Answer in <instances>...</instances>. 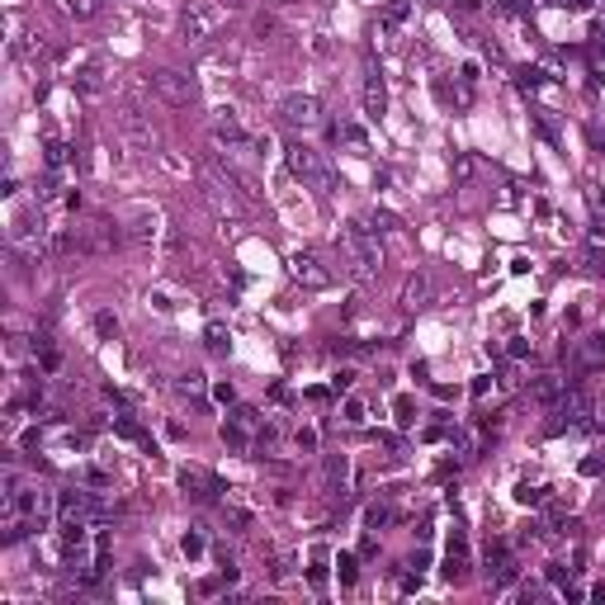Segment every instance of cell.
<instances>
[{"mask_svg":"<svg viewBox=\"0 0 605 605\" xmlns=\"http://www.w3.org/2000/svg\"><path fill=\"white\" fill-rule=\"evenodd\" d=\"M213 397H218L222 407H232V402H237V393H232V383H213Z\"/></svg>","mask_w":605,"mask_h":605,"instance_id":"40","label":"cell"},{"mask_svg":"<svg viewBox=\"0 0 605 605\" xmlns=\"http://www.w3.org/2000/svg\"><path fill=\"white\" fill-rule=\"evenodd\" d=\"M67 157H71V147H67V142H48V147H43V161H48V170H62V166H67Z\"/></svg>","mask_w":605,"mask_h":605,"instance_id":"23","label":"cell"},{"mask_svg":"<svg viewBox=\"0 0 605 605\" xmlns=\"http://www.w3.org/2000/svg\"><path fill=\"white\" fill-rule=\"evenodd\" d=\"M525 355H529V341H525V336H516V341H511V360H525Z\"/></svg>","mask_w":605,"mask_h":605,"instance_id":"43","label":"cell"},{"mask_svg":"<svg viewBox=\"0 0 605 605\" xmlns=\"http://www.w3.org/2000/svg\"><path fill=\"white\" fill-rule=\"evenodd\" d=\"M464 568H468V544H464V534H454V539H449V553H445V577L459 581Z\"/></svg>","mask_w":605,"mask_h":605,"instance_id":"17","label":"cell"},{"mask_svg":"<svg viewBox=\"0 0 605 605\" xmlns=\"http://www.w3.org/2000/svg\"><path fill=\"white\" fill-rule=\"evenodd\" d=\"M365 76H369V80H365V114H369V119H378V114L388 109V90H383V76L374 71V62H369Z\"/></svg>","mask_w":605,"mask_h":605,"instance_id":"16","label":"cell"},{"mask_svg":"<svg viewBox=\"0 0 605 605\" xmlns=\"http://www.w3.org/2000/svg\"><path fill=\"white\" fill-rule=\"evenodd\" d=\"M383 525H393V506H383V501H374V506H369L365 511V529L369 534H378V529Z\"/></svg>","mask_w":605,"mask_h":605,"instance_id":"21","label":"cell"},{"mask_svg":"<svg viewBox=\"0 0 605 605\" xmlns=\"http://www.w3.org/2000/svg\"><path fill=\"white\" fill-rule=\"evenodd\" d=\"M67 10H71L76 19H90V15L100 10V0H67Z\"/></svg>","mask_w":605,"mask_h":605,"instance_id":"34","label":"cell"},{"mask_svg":"<svg viewBox=\"0 0 605 605\" xmlns=\"http://www.w3.org/2000/svg\"><path fill=\"white\" fill-rule=\"evenodd\" d=\"M119 132L128 137L132 152H152V147H157V132H152V123H147L137 109H123V114H119Z\"/></svg>","mask_w":605,"mask_h":605,"instance_id":"10","label":"cell"},{"mask_svg":"<svg viewBox=\"0 0 605 605\" xmlns=\"http://www.w3.org/2000/svg\"><path fill=\"white\" fill-rule=\"evenodd\" d=\"M279 123L308 132V128L322 123V105H317L313 95H284V100H279Z\"/></svg>","mask_w":605,"mask_h":605,"instance_id":"7","label":"cell"},{"mask_svg":"<svg viewBox=\"0 0 605 605\" xmlns=\"http://www.w3.org/2000/svg\"><path fill=\"white\" fill-rule=\"evenodd\" d=\"M95 336H100V341H114V336H119V317L114 313H95Z\"/></svg>","mask_w":605,"mask_h":605,"instance_id":"27","label":"cell"},{"mask_svg":"<svg viewBox=\"0 0 605 605\" xmlns=\"http://www.w3.org/2000/svg\"><path fill=\"white\" fill-rule=\"evenodd\" d=\"M426 293H430V279H426V274H412V279H407V293H402V303H412V308H417Z\"/></svg>","mask_w":605,"mask_h":605,"instance_id":"24","label":"cell"},{"mask_svg":"<svg viewBox=\"0 0 605 605\" xmlns=\"http://www.w3.org/2000/svg\"><path fill=\"white\" fill-rule=\"evenodd\" d=\"M76 90L80 95H105L109 90V67L105 62H85L76 71Z\"/></svg>","mask_w":605,"mask_h":605,"instance_id":"14","label":"cell"},{"mask_svg":"<svg viewBox=\"0 0 605 605\" xmlns=\"http://www.w3.org/2000/svg\"><path fill=\"white\" fill-rule=\"evenodd\" d=\"M147 85H152V95H157V100H166L170 109H184V105H194V95H199V85H194V76H184V71H170V67H161V71H152V76H147Z\"/></svg>","mask_w":605,"mask_h":605,"instance_id":"5","label":"cell"},{"mask_svg":"<svg viewBox=\"0 0 605 605\" xmlns=\"http://www.w3.org/2000/svg\"><path fill=\"white\" fill-rule=\"evenodd\" d=\"M350 383H355V374H350V369H341V374L331 378V393H350Z\"/></svg>","mask_w":605,"mask_h":605,"instance_id":"39","label":"cell"},{"mask_svg":"<svg viewBox=\"0 0 605 605\" xmlns=\"http://www.w3.org/2000/svg\"><path fill=\"white\" fill-rule=\"evenodd\" d=\"M261 430H265V421H261L256 407H232V417L222 421V445L237 449V454H246V449L261 440Z\"/></svg>","mask_w":605,"mask_h":605,"instance_id":"4","label":"cell"},{"mask_svg":"<svg viewBox=\"0 0 605 605\" xmlns=\"http://www.w3.org/2000/svg\"><path fill=\"white\" fill-rule=\"evenodd\" d=\"M218 24H222V10L218 5H199V0H189L180 15V38L184 43H209L213 33H218Z\"/></svg>","mask_w":605,"mask_h":605,"instance_id":"6","label":"cell"},{"mask_svg":"<svg viewBox=\"0 0 605 605\" xmlns=\"http://www.w3.org/2000/svg\"><path fill=\"white\" fill-rule=\"evenodd\" d=\"M591 426V397L581 388H568V393L553 402V421H549V435L558 430H586Z\"/></svg>","mask_w":605,"mask_h":605,"instance_id":"3","label":"cell"},{"mask_svg":"<svg viewBox=\"0 0 605 605\" xmlns=\"http://www.w3.org/2000/svg\"><path fill=\"white\" fill-rule=\"evenodd\" d=\"M529 393L539 397V402H558V397H563V378H558V374H544V378L529 383Z\"/></svg>","mask_w":605,"mask_h":605,"instance_id":"20","label":"cell"},{"mask_svg":"<svg viewBox=\"0 0 605 605\" xmlns=\"http://www.w3.org/2000/svg\"><path fill=\"white\" fill-rule=\"evenodd\" d=\"M227 341H232V336H227V326H222V322H209V331H204V345H209L213 355H222V350H227Z\"/></svg>","mask_w":605,"mask_h":605,"instance_id":"22","label":"cell"},{"mask_svg":"<svg viewBox=\"0 0 605 605\" xmlns=\"http://www.w3.org/2000/svg\"><path fill=\"white\" fill-rule=\"evenodd\" d=\"M180 487H184V497H194V501H218L227 492L222 477L209 473V468H180Z\"/></svg>","mask_w":605,"mask_h":605,"instance_id":"9","label":"cell"},{"mask_svg":"<svg viewBox=\"0 0 605 605\" xmlns=\"http://www.w3.org/2000/svg\"><path fill=\"white\" fill-rule=\"evenodd\" d=\"M336 137H345V142H355V147H365L369 137H365V128H355V123H341V128H331Z\"/></svg>","mask_w":605,"mask_h":605,"instance_id":"32","label":"cell"},{"mask_svg":"<svg viewBox=\"0 0 605 605\" xmlns=\"http://www.w3.org/2000/svg\"><path fill=\"white\" fill-rule=\"evenodd\" d=\"M393 412H397V421L407 426V421H412V412H417V402H412V397H397V402H393Z\"/></svg>","mask_w":605,"mask_h":605,"instance_id":"36","label":"cell"},{"mask_svg":"<svg viewBox=\"0 0 605 605\" xmlns=\"http://www.w3.org/2000/svg\"><path fill=\"white\" fill-rule=\"evenodd\" d=\"M586 274H591V279H605V256H601V251L586 261Z\"/></svg>","mask_w":605,"mask_h":605,"instance_id":"41","label":"cell"},{"mask_svg":"<svg viewBox=\"0 0 605 605\" xmlns=\"http://www.w3.org/2000/svg\"><path fill=\"white\" fill-rule=\"evenodd\" d=\"M553 5H563V10H572V15H586L596 0H553Z\"/></svg>","mask_w":605,"mask_h":605,"instance_id":"42","label":"cell"},{"mask_svg":"<svg viewBox=\"0 0 605 605\" xmlns=\"http://www.w3.org/2000/svg\"><path fill=\"white\" fill-rule=\"evenodd\" d=\"M345 426H365V402H360V397L345 402Z\"/></svg>","mask_w":605,"mask_h":605,"instance_id":"33","label":"cell"},{"mask_svg":"<svg viewBox=\"0 0 605 605\" xmlns=\"http://www.w3.org/2000/svg\"><path fill=\"white\" fill-rule=\"evenodd\" d=\"M175 388H180V397H199L204 388H209V383H204V374H184Z\"/></svg>","mask_w":605,"mask_h":605,"instance_id":"29","label":"cell"},{"mask_svg":"<svg viewBox=\"0 0 605 605\" xmlns=\"http://www.w3.org/2000/svg\"><path fill=\"white\" fill-rule=\"evenodd\" d=\"M180 549H184V558H199V553H204V534H184Z\"/></svg>","mask_w":605,"mask_h":605,"instance_id":"35","label":"cell"},{"mask_svg":"<svg viewBox=\"0 0 605 605\" xmlns=\"http://www.w3.org/2000/svg\"><path fill=\"white\" fill-rule=\"evenodd\" d=\"M596 53H605V28H596Z\"/></svg>","mask_w":605,"mask_h":605,"instance_id":"45","label":"cell"},{"mask_svg":"<svg viewBox=\"0 0 605 605\" xmlns=\"http://www.w3.org/2000/svg\"><path fill=\"white\" fill-rule=\"evenodd\" d=\"M279 5H293V0H279Z\"/></svg>","mask_w":605,"mask_h":605,"instance_id":"46","label":"cell"},{"mask_svg":"<svg viewBox=\"0 0 605 605\" xmlns=\"http://www.w3.org/2000/svg\"><path fill=\"white\" fill-rule=\"evenodd\" d=\"M345 477H350V459H345V454H326V459H322V487L336 497L345 487Z\"/></svg>","mask_w":605,"mask_h":605,"instance_id":"15","label":"cell"},{"mask_svg":"<svg viewBox=\"0 0 605 605\" xmlns=\"http://www.w3.org/2000/svg\"><path fill=\"white\" fill-rule=\"evenodd\" d=\"M516 501H520V506H539V501H544V487H529V482H520V487H516Z\"/></svg>","mask_w":605,"mask_h":605,"instance_id":"31","label":"cell"},{"mask_svg":"<svg viewBox=\"0 0 605 605\" xmlns=\"http://www.w3.org/2000/svg\"><path fill=\"white\" fill-rule=\"evenodd\" d=\"M365 227H369V232H393L397 218H393V213H383V209H374V213H365Z\"/></svg>","mask_w":605,"mask_h":605,"instance_id":"25","label":"cell"},{"mask_svg":"<svg viewBox=\"0 0 605 605\" xmlns=\"http://www.w3.org/2000/svg\"><path fill=\"white\" fill-rule=\"evenodd\" d=\"M289 274L303 284V289H331V279H336V274L322 265V256H313V251H298V256L289 261Z\"/></svg>","mask_w":605,"mask_h":605,"instance_id":"8","label":"cell"},{"mask_svg":"<svg viewBox=\"0 0 605 605\" xmlns=\"http://www.w3.org/2000/svg\"><path fill=\"white\" fill-rule=\"evenodd\" d=\"M284 161H289V170L308 184V189H317V194H331V189H336V170L322 161V152L293 142V147H284Z\"/></svg>","mask_w":605,"mask_h":605,"instance_id":"2","label":"cell"},{"mask_svg":"<svg viewBox=\"0 0 605 605\" xmlns=\"http://www.w3.org/2000/svg\"><path fill=\"white\" fill-rule=\"evenodd\" d=\"M487 577H492V586H511L516 581V558H511L506 544L487 549Z\"/></svg>","mask_w":605,"mask_h":605,"instance_id":"12","label":"cell"},{"mask_svg":"<svg viewBox=\"0 0 605 605\" xmlns=\"http://www.w3.org/2000/svg\"><path fill=\"white\" fill-rule=\"evenodd\" d=\"M336 577H341V586H355V577H360L355 553H341V558H336Z\"/></svg>","mask_w":605,"mask_h":605,"instance_id":"28","label":"cell"},{"mask_svg":"<svg viewBox=\"0 0 605 605\" xmlns=\"http://www.w3.org/2000/svg\"><path fill=\"white\" fill-rule=\"evenodd\" d=\"M605 365V331H591V336H581L577 350H572V369L577 374H591V369Z\"/></svg>","mask_w":605,"mask_h":605,"instance_id":"11","label":"cell"},{"mask_svg":"<svg viewBox=\"0 0 605 605\" xmlns=\"http://www.w3.org/2000/svg\"><path fill=\"white\" fill-rule=\"evenodd\" d=\"M539 80H544V71H539V67H516V85H520V90H534Z\"/></svg>","mask_w":605,"mask_h":605,"instance_id":"30","label":"cell"},{"mask_svg":"<svg viewBox=\"0 0 605 605\" xmlns=\"http://www.w3.org/2000/svg\"><path fill=\"white\" fill-rule=\"evenodd\" d=\"M114 430H119V435H123V440H132V445H147V449H152V435H147V430H142V426L132 421L128 412H119V417H114Z\"/></svg>","mask_w":605,"mask_h":605,"instance_id":"18","label":"cell"},{"mask_svg":"<svg viewBox=\"0 0 605 605\" xmlns=\"http://www.w3.org/2000/svg\"><path fill=\"white\" fill-rule=\"evenodd\" d=\"M157 237V218L152 213H132L128 218V241H152Z\"/></svg>","mask_w":605,"mask_h":605,"instance_id":"19","label":"cell"},{"mask_svg":"<svg viewBox=\"0 0 605 605\" xmlns=\"http://www.w3.org/2000/svg\"><path fill=\"white\" fill-rule=\"evenodd\" d=\"M454 175H459V180H468V175H473V157H459V166H454Z\"/></svg>","mask_w":605,"mask_h":605,"instance_id":"44","label":"cell"},{"mask_svg":"<svg viewBox=\"0 0 605 605\" xmlns=\"http://www.w3.org/2000/svg\"><path fill=\"white\" fill-rule=\"evenodd\" d=\"M293 440H298V449H303V454H313V449H317V430H308V426H303Z\"/></svg>","mask_w":605,"mask_h":605,"instance_id":"38","label":"cell"},{"mask_svg":"<svg viewBox=\"0 0 605 605\" xmlns=\"http://www.w3.org/2000/svg\"><path fill=\"white\" fill-rule=\"evenodd\" d=\"M213 137H218L222 147H246V142H251L246 128L232 119V109H218V114H213Z\"/></svg>","mask_w":605,"mask_h":605,"instance_id":"13","label":"cell"},{"mask_svg":"<svg viewBox=\"0 0 605 605\" xmlns=\"http://www.w3.org/2000/svg\"><path fill=\"white\" fill-rule=\"evenodd\" d=\"M407 10H412L407 0H388V5H383V24H388V28L407 24Z\"/></svg>","mask_w":605,"mask_h":605,"instance_id":"26","label":"cell"},{"mask_svg":"<svg viewBox=\"0 0 605 605\" xmlns=\"http://www.w3.org/2000/svg\"><path fill=\"white\" fill-rule=\"evenodd\" d=\"M341 265L350 279H374L378 270H383V246H378V232H369L365 218H355L350 227L341 232Z\"/></svg>","mask_w":605,"mask_h":605,"instance_id":"1","label":"cell"},{"mask_svg":"<svg viewBox=\"0 0 605 605\" xmlns=\"http://www.w3.org/2000/svg\"><path fill=\"white\" fill-rule=\"evenodd\" d=\"M581 473H586V477H601L605 473V454H591V459L581 464Z\"/></svg>","mask_w":605,"mask_h":605,"instance_id":"37","label":"cell"}]
</instances>
